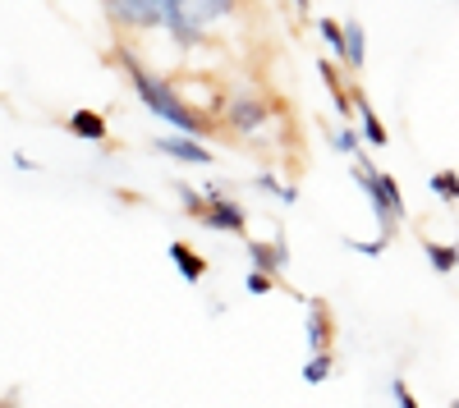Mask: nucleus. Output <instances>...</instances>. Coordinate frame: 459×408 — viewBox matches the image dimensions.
<instances>
[{"label":"nucleus","instance_id":"1","mask_svg":"<svg viewBox=\"0 0 459 408\" xmlns=\"http://www.w3.org/2000/svg\"><path fill=\"white\" fill-rule=\"evenodd\" d=\"M115 55V64H125V73H129V83H134V92H138V101L152 110L157 120H166L179 138H194V142H207L212 133H216V120L207 115V110H194L184 101V92L170 83V79H161V73H152L129 47H115L110 51Z\"/></svg>","mask_w":459,"mask_h":408},{"label":"nucleus","instance_id":"2","mask_svg":"<svg viewBox=\"0 0 459 408\" xmlns=\"http://www.w3.org/2000/svg\"><path fill=\"white\" fill-rule=\"evenodd\" d=\"M350 174H354L359 193L368 198V207H372V216H377V230H381L377 239L391 248V243L400 239V230H404V225H400V220H395V216L386 211V198H381V183H377V179H381V170H377V166L368 161V152H359V157H354V166H350Z\"/></svg>","mask_w":459,"mask_h":408},{"label":"nucleus","instance_id":"3","mask_svg":"<svg viewBox=\"0 0 459 408\" xmlns=\"http://www.w3.org/2000/svg\"><path fill=\"white\" fill-rule=\"evenodd\" d=\"M203 216H198V225L203 230H216V234H235V239H244L248 234V211L235 202V198H225L221 193V183H207L203 189Z\"/></svg>","mask_w":459,"mask_h":408},{"label":"nucleus","instance_id":"4","mask_svg":"<svg viewBox=\"0 0 459 408\" xmlns=\"http://www.w3.org/2000/svg\"><path fill=\"white\" fill-rule=\"evenodd\" d=\"M106 19L125 23L129 32H157L166 23V0H115L106 5Z\"/></svg>","mask_w":459,"mask_h":408},{"label":"nucleus","instance_id":"5","mask_svg":"<svg viewBox=\"0 0 459 408\" xmlns=\"http://www.w3.org/2000/svg\"><path fill=\"white\" fill-rule=\"evenodd\" d=\"M248 262H253L257 276L281 280L285 267H290V239H285V230H276V239H248Z\"/></svg>","mask_w":459,"mask_h":408},{"label":"nucleus","instance_id":"6","mask_svg":"<svg viewBox=\"0 0 459 408\" xmlns=\"http://www.w3.org/2000/svg\"><path fill=\"white\" fill-rule=\"evenodd\" d=\"M276 110L266 106L262 97H235V101H225V124L235 129V133H244V138H253L257 129H266V120H272Z\"/></svg>","mask_w":459,"mask_h":408},{"label":"nucleus","instance_id":"7","mask_svg":"<svg viewBox=\"0 0 459 408\" xmlns=\"http://www.w3.org/2000/svg\"><path fill=\"white\" fill-rule=\"evenodd\" d=\"M147 142H152V152H161V157H170L179 166H212L216 161L212 147H203L194 138H179V133H157V138H147Z\"/></svg>","mask_w":459,"mask_h":408},{"label":"nucleus","instance_id":"8","mask_svg":"<svg viewBox=\"0 0 459 408\" xmlns=\"http://www.w3.org/2000/svg\"><path fill=\"white\" fill-rule=\"evenodd\" d=\"M308 303V349L313 353H331V344H335V317H331V303L326 299H303Z\"/></svg>","mask_w":459,"mask_h":408},{"label":"nucleus","instance_id":"9","mask_svg":"<svg viewBox=\"0 0 459 408\" xmlns=\"http://www.w3.org/2000/svg\"><path fill=\"white\" fill-rule=\"evenodd\" d=\"M161 28L175 37V47H179V51H194V47H207V42H212V37H207L194 19L184 14L179 0H166V23H161Z\"/></svg>","mask_w":459,"mask_h":408},{"label":"nucleus","instance_id":"10","mask_svg":"<svg viewBox=\"0 0 459 408\" xmlns=\"http://www.w3.org/2000/svg\"><path fill=\"white\" fill-rule=\"evenodd\" d=\"M350 106H354V115H359V142H368V147H386L391 133H386V124H381V115L372 110V101H368L363 88H350Z\"/></svg>","mask_w":459,"mask_h":408},{"label":"nucleus","instance_id":"11","mask_svg":"<svg viewBox=\"0 0 459 408\" xmlns=\"http://www.w3.org/2000/svg\"><path fill=\"white\" fill-rule=\"evenodd\" d=\"M170 267H175L188 285H203V280H207V271H212V267H207V257H198V248H188L184 239H175V243H170Z\"/></svg>","mask_w":459,"mask_h":408},{"label":"nucleus","instance_id":"12","mask_svg":"<svg viewBox=\"0 0 459 408\" xmlns=\"http://www.w3.org/2000/svg\"><path fill=\"white\" fill-rule=\"evenodd\" d=\"M340 32H344V69L359 73V69H363V60H368V32H363V23H359V19L340 23Z\"/></svg>","mask_w":459,"mask_h":408},{"label":"nucleus","instance_id":"13","mask_svg":"<svg viewBox=\"0 0 459 408\" xmlns=\"http://www.w3.org/2000/svg\"><path fill=\"white\" fill-rule=\"evenodd\" d=\"M184 5V14L194 19L203 32H207V23H216V19H230L235 14V5H230V0H179Z\"/></svg>","mask_w":459,"mask_h":408},{"label":"nucleus","instance_id":"14","mask_svg":"<svg viewBox=\"0 0 459 408\" xmlns=\"http://www.w3.org/2000/svg\"><path fill=\"white\" fill-rule=\"evenodd\" d=\"M65 129L74 138H83V142H106V120L97 115V110H74V115L65 120Z\"/></svg>","mask_w":459,"mask_h":408},{"label":"nucleus","instance_id":"15","mask_svg":"<svg viewBox=\"0 0 459 408\" xmlns=\"http://www.w3.org/2000/svg\"><path fill=\"white\" fill-rule=\"evenodd\" d=\"M423 252H428V267H432L437 276H455V267H459V248H455V243H437V239H428Z\"/></svg>","mask_w":459,"mask_h":408},{"label":"nucleus","instance_id":"16","mask_svg":"<svg viewBox=\"0 0 459 408\" xmlns=\"http://www.w3.org/2000/svg\"><path fill=\"white\" fill-rule=\"evenodd\" d=\"M253 189L266 193V198H276V202H285V207H299V183H281L276 174H257Z\"/></svg>","mask_w":459,"mask_h":408},{"label":"nucleus","instance_id":"17","mask_svg":"<svg viewBox=\"0 0 459 408\" xmlns=\"http://www.w3.org/2000/svg\"><path fill=\"white\" fill-rule=\"evenodd\" d=\"M331 377H335V353H313L303 362V381L308 386H326Z\"/></svg>","mask_w":459,"mask_h":408},{"label":"nucleus","instance_id":"18","mask_svg":"<svg viewBox=\"0 0 459 408\" xmlns=\"http://www.w3.org/2000/svg\"><path fill=\"white\" fill-rule=\"evenodd\" d=\"M428 189H432L446 207H455V202H459V174H455V170H437V174L428 179Z\"/></svg>","mask_w":459,"mask_h":408},{"label":"nucleus","instance_id":"19","mask_svg":"<svg viewBox=\"0 0 459 408\" xmlns=\"http://www.w3.org/2000/svg\"><path fill=\"white\" fill-rule=\"evenodd\" d=\"M317 32H322V42L331 47V55L344 64V32H340V23L335 19H317Z\"/></svg>","mask_w":459,"mask_h":408},{"label":"nucleus","instance_id":"20","mask_svg":"<svg viewBox=\"0 0 459 408\" xmlns=\"http://www.w3.org/2000/svg\"><path fill=\"white\" fill-rule=\"evenodd\" d=\"M331 152H340V157H350V161H354V157L363 152V142H359L354 129H335V133H331Z\"/></svg>","mask_w":459,"mask_h":408},{"label":"nucleus","instance_id":"21","mask_svg":"<svg viewBox=\"0 0 459 408\" xmlns=\"http://www.w3.org/2000/svg\"><path fill=\"white\" fill-rule=\"evenodd\" d=\"M175 193H179V202H184V211H188V216H194V220L203 216V207H207V202H203V193H198V189H188V183H175Z\"/></svg>","mask_w":459,"mask_h":408},{"label":"nucleus","instance_id":"22","mask_svg":"<svg viewBox=\"0 0 459 408\" xmlns=\"http://www.w3.org/2000/svg\"><path fill=\"white\" fill-rule=\"evenodd\" d=\"M391 399H395V408H418V399H413V390L404 386V377H391Z\"/></svg>","mask_w":459,"mask_h":408},{"label":"nucleus","instance_id":"23","mask_svg":"<svg viewBox=\"0 0 459 408\" xmlns=\"http://www.w3.org/2000/svg\"><path fill=\"white\" fill-rule=\"evenodd\" d=\"M317 73H322V83L331 88V97H335V92H344V83H340V69H335L331 60H317Z\"/></svg>","mask_w":459,"mask_h":408},{"label":"nucleus","instance_id":"24","mask_svg":"<svg viewBox=\"0 0 459 408\" xmlns=\"http://www.w3.org/2000/svg\"><path fill=\"white\" fill-rule=\"evenodd\" d=\"M244 289L253 293V299H262V293H272V289H276V280H266V276H257V271H248V280H244Z\"/></svg>","mask_w":459,"mask_h":408},{"label":"nucleus","instance_id":"25","mask_svg":"<svg viewBox=\"0 0 459 408\" xmlns=\"http://www.w3.org/2000/svg\"><path fill=\"white\" fill-rule=\"evenodd\" d=\"M344 248H354V252H363V257H381V252H386V243H381V239H344Z\"/></svg>","mask_w":459,"mask_h":408},{"label":"nucleus","instance_id":"26","mask_svg":"<svg viewBox=\"0 0 459 408\" xmlns=\"http://www.w3.org/2000/svg\"><path fill=\"white\" fill-rule=\"evenodd\" d=\"M5 408H14V395H10V404H5Z\"/></svg>","mask_w":459,"mask_h":408}]
</instances>
